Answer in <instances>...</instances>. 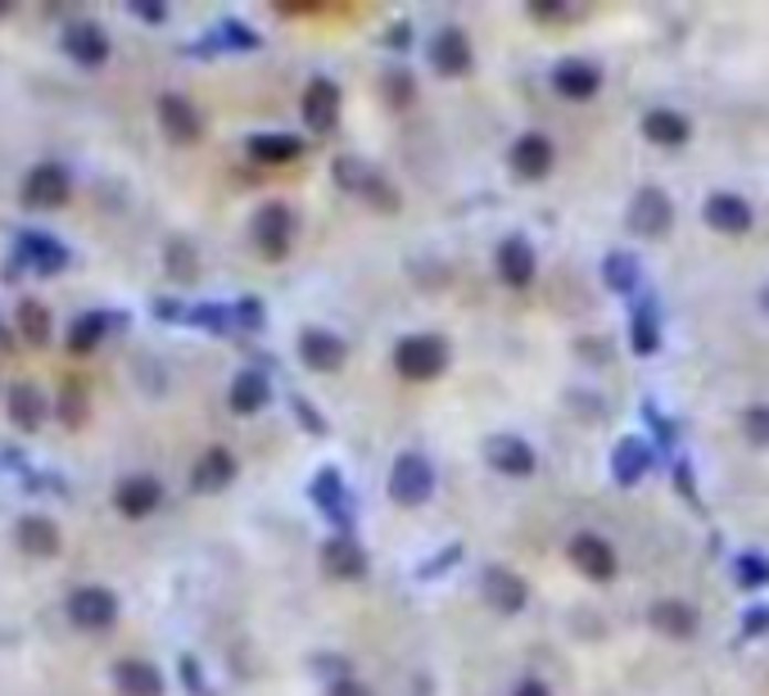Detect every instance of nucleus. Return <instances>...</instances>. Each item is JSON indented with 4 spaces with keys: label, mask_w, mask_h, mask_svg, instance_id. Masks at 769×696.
<instances>
[{
    "label": "nucleus",
    "mask_w": 769,
    "mask_h": 696,
    "mask_svg": "<svg viewBox=\"0 0 769 696\" xmlns=\"http://www.w3.org/2000/svg\"><path fill=\"white\" fill-rule=\"evenodd\" d=\"M760 308H765V317H769V285L760 289Z\"/></svg>",
    "instance_id": "51"
},
{
    "label": "nucleus",
    "mask_w": 769,
    "mask_h": 696,
    "mask_svg": "<svg viewBox=\"0 0 769 696\" xmlns=\"http://www.w3.org/2000/svg\"><path fill=\"white\" fill-rule=\"evenodd\" d=\"M611 466H615V479L620 484H639L652 466V453H647V443L643 439H620L615 443V453H611Z\"/></svg>",
    "instance_id": "29"
},
{
    "label": "nucleus",
    "mask_w": 769,
    "mask_h": 696,
    "mask_svg": "<svg viewBox=\"0 0 769 696\" xmlns=\"http://www.w3.org/2000/svg\"><path fill=\"white\" fill-rule=\"evenodd\" d=\"M734 574H738L742 588H760V583H769V561L765 557H738Z\"/></svg>",
    "instance_id": "38"
},
{
    "label": "nucleus",
    "mask_w": 769,
    "mask_h": 696,
    "mask_svg": "<svg viewBox=\"0 0 769 696\" xmlns=\"http://www.w3.org/2000/svg\"><path fill=\"white\" fill-rule=\"evenodd\" d=\"M299 149H304V140L299 136H285V131H259V136H250V155L259 164H291V159H299Z\"/></svg>",
    "instance_id": "30"
},
{
    "label": "nucleus",
    "mask_w": 769,
    "mask_h": 696,
    "mask_svg": "<svg viewBox=\"0 0 769 696\" xmlns=\"http://www.w3.org/2000/svg\"><path fill=\"white\" fill-rule=\"evenodd\" d=\"M14 254H19L23 267H32V272H41V276H55V272L69 263V249H64L55 235H41V231H19Z\"/></svg>",
    "instance_id": "7"
},
{
    "label": "nucleus",
    "mask_w": 769,
    "mask_h": 696,
    "mask_svg": "<svg viewBox=\"0 0 769 696\" xmlns=\"http://www.w3.org/2000/svg\"><path fill=\"white\" fill-rule=\"evenodd\" d=\"M412 91H417V86H412V77H408V73H384V95H390V105H399V109H403L408 99H412Z\"/></svg>",
    "instance_id": "41"
},
{
    "label": "nucleus",
    "mask_w": 769,
    "mask_h": 696,
    "mask_svg": "<svg viewBox=\"0 0 769 696\" xmlns=\"http://www.w3.org/2000/svg\"><path fill=\"white\" fill-rule=\"evenodd\" d=\"M299 358H304L313 371H340L345 358H349V344H345L340 335L322 330V326H308V330L299 335Z\"/></svg>",
    "instance_id": "10"
},
{
    "label": "nucleus",
    "mask_w": 769,
    "mask_h": 696,
    "mask_svg": "<svg viewBox=\"0 0 769 696\" xmlns=\"http://www.w3.org/2000/svg\"><path fill=\"white\" fill-rule=\"evenodd\" d=\"M235 475V457L227 453V447H209V453L196 462V471H190V488L196 493H218L227 488Z\"/></svg>",
    "instance_id": "24"
},
{
    "label": "nucleus",
    "mask_w": 769,
    "mask_h": 696,
    "mask_svg": "<svg viewBox=\"0 0 769 696\" xmlns=\"http://www.w3.org/2000/svg\"><path fill=\"white\" fill-rule=\"evenodd\" d=\"M10 416H14V425H23V430H36V425L45 421V398H41L36 384H28V380L10 384Z\"/></svg>",
    "instance_id": "31"
},
{
    "label": "nucleus",
    "mask_w": 769,
    "mask_h": 696,
    "mask_svg": "<svg viewBox=\"0 0 769 696\" xmlns=\"http://www.w3.org/2000/svg\"><path fill=\"white\" fill-rule=\"evenodd\" d=\"M602 281H607V289H615V294H630V289H639V263H634L630 254H607Z\"/></svg>",
    "instance_id": "34"
},
{
    "label": "nucleus",
    "mask_w": 769,
    "mask_h": 696,
    "mask_svg": "<svg viewBox=\"0 0 769 696\" xmlns=\"http://www.w3.org/2000/svg\"><path fill=\"white\" fill-rule=\"evenodd\" d=\"M114 687L123 696H164V674L150 661H118L114 665Z\"/></svg>",
    "instance_id": "22"
},
{
    "label": "nucleus",
    "mask_w": 769,
    "mask_h": 696,
    "mask_svg": "<svg viewBox=\"0 0 769 696\" xmlns=\"http://www.w3.org/2000/svg\"><path fill=\"white\" fill-rule=\"evenodd\" d=\"M313 503L326 512V516H340V520H349V493H345V484H340V475H335L330 466L317 475V484H313Z\"/></svg>",
    "instance_id": "32"
},
{
    "label": "nucleus",
    "mask_w": 769,
    "mask_h": 696,
    "mask_svg": "<svg viewBox=\"0 0 769 696\" xmlns=\"http://www.w3.org/2000/svg\"><path fill=\"white\" fill-rule=\"evenodd\" d=\"M326 696H371L362 683H354V678H340V683H330V692Z\"/></svg>",
    "instance_id": "46"
},
{
    "label": "nucleus",
    "mask_w": 769,
    "mask_h": 696,
    "mask_svg": "<svg viewBox=\"0 0 769 696\" xmlns=\"http://www.w3.org/2000/svg\"><path fill=\"white\" fill-rule=\"evenodd\" d=\"M535 249H530V240H520V235H512V240H503L498 244V276L512 285V289H525L535 281Z\"/></svg>",
    "instance_id": "20"
},
{
    "label": "nucleus",
    "mask_w": 769,
    "mask_h": 696,
    "mask_svg": "<svg viewBox=\"0 0 769 696\" xmlns=\"http://www.w3.org/2000/svg\"><path fill=\"white\" fill-rule=\"evenodd\" d=\"M123 321H127L123 313H82V317L69 326V348H73V354H91V348L101 344L114 326H123Z\"/></svg>",
    "instance_id": "26"
},
{
    "label": "nucleus",
    "mask_w": 769,
    "mask_h": 696,
    "mask_svg": "<svg viewBox=\"0 0 769 696\" xmlns=\"http://www.w3.org/2000/svg\"><path fill=\"white\" fill-rule=\"evenodd\" d=\"M181 678H186V687H190V696H209V683H204V674H200V665H196V656H181Z\"/></svg>",
    "instance_id": "43"
},
{
    "label": "nucleus",
    "mask_w": 769,
    "mask_h": 696,
    "mask_svg": "<svg viewBox=\"0 0 769 696\" xmlns=\"http://www.w3.org/2000/svg\"><path fill=\"white\" fill-rule=\"evenodd\" d=\"M485 453H489V466L498 475H516V479L535 475V447L525 443L520 434H494Z\"/></svg>",
    "instance_id": "14"
},
{
    "label": "nucleus",
    "mask_w": 769,
    "mask_h": 696,
    "mask_svg": "<svg viewBox=\"0 0 769 696\" xmlns=\"http://www.w3.org/2000/svg\"><path fill=\"white\" fill-rule=\"evenodd\" d=\"M322 566H326L330 579H362L367 574V552H362L349 534H335L322 547Z\"/></svg>",
    "instance_id": "19"
},
{
    "label": "nucleus",
    "mask_w": 769,
    "mask_h": 696,
    "mask_svg": "<svg viewBox=\"0 0 769 696\" xmlns=\"http://www.w3.org/2000/svg\"><path fill=\"white\" fill-rule=\"evenodd\" d=\"M335 177H340V186L345 190H358V194H367V186H371V168L367 164H358V159H340V164H335Z\"/></svg>",
    "instance_id": "37"
},
{
    "label": "nucleus",
    "mask_w": 769,
    "mask_h": 696,
    "mask_svg": "<svg viewBox=\"0 0 769 696\" xmlns=\"http://www.w3.org/2000/svg\"><path fill=\"white\" fill-rule=\"evenodd\" d=\"M186 317L196 321L200 330H213V335H218V330H231V326H235V313H231V308H222V304H200V308H190Z\"/></svg>",
    "instance_id": "36"
},
{
    "label": "nucleus",
    "mask_w": 769,
    "mask_h": 696,
    "mask_svg": "<svg viewBox=\"0 0 769 696\" xmlns=\"http://www.w3.org/2000/svg\"><path fill=\"white\" fill-rule=\"evenodd\" d=\"M23 199L32 209H60L69 199V172L60 164H36L23 181Z\"/></svg>",
    "instance_id": "11"
},
{
    "label": "nucleus",
    "mask_w": 769,
    "mask_h": 696,
    "mask_svg": "<svg viewBox=\"0 0 769 696\" xmlns=\"http://www.w3.org/2000/svg\"><path fill=\"white\" fill-rule=\"evenodd\" d=\"M159 503H164V484H159L155 475H127V479L114 488V507H118L123 516H131V520L150 516Z\"/></svg>",
    "instance_id": "13"
},
{
    "label": "nucleus",
    "mask_w": 769,
    "mask_h": 696,
    "mask_svg": "<svg viewBox=\"0 0 769 696\" xmlns=\"http://www.w3.org/2000/svg\"><path fill=\"white\" fill-rule=\"evenodd\" d=\"M742 425H747V434H751L756 443H769V408H751V412L742 416Z\"/></svg>",
    "instance_id": "44"
},
{
    "label": "nucleus",
    "mask_w": 769,
    "mask_h": 696,
    "mask_svg": "<svg viewBox=\"0 0 769 696\" xmlns=\"http://www.w3.org/2000/svg\"><path fill=\"white\" fill-rule=\"evenodd\" d=\"M295 412H299V416H304V425H308V430H313V434H322V416H317V412H313V408H308V403H304V398H295Z\"/></svg>",
    "instance_id": "47"
},
{
    "label": "nucleus",
    "mask_w": 769,
    "mask_h": 696,
    "mask_svg": "<svg viewBox=\"0 0 769 696\" xmlns=\"http://www.w3.org/2000/svg\"><path fill=\"white\" fill-rule=\"evenodd\" d=\"M267 398H272V384L263 371H240L231 380V412L240 416H254L259 408H267Z\"/></svg>",
    "instance_id": "27"
},
{
    "label": "nucleus",
    "mask_w": 769,
    "mask_h": 696,
    "mask_svg": "<svg viewBox=\"0 0 769 696\" xmlns=\"http://www.w3.org/2000/svg\"><path fill=\"white\" fill-rule=\"evenodd\" d=\"M552 159H557V149H552V140L539 136V131H525V136L512 145V172L525 177V181L548 177V172H552Z\"/></svg>",
    "instance_id": "12"
},
{
    "label": "nucleus",
    "mask_w": 769,
    "mask_h": 696,
    "mask_svg": "<svg viewBox=\"0 0 769 696\" xmlns=\"http://www.w3.org/2000/svg\"><path fill=\"white\" fill-rule=\"evenodd\" d=\"M64 50H69V55H73L82 68H101V64L109 60V36H105L101 23L77 19V23L64 28Z\"/></svg>",
    "instance_id": "9"
},
{
    "label": "nucleus",
    "mask_w": 769,
    "mask_h": 696,
    "mask_svg": "<svg viewBox=\"0 0 769 696\" xmlns=\"http://www.w3.org/2000/svg\"><path fill=\"white\" fill-rule=\"evenodd\" d=\"M670 222H675V204H670L665 190L647 186V190L634 194V204H630V226H634L639 235H665Z\"/></svg>",
    "instance_id": "8"
},
{
    "label": "nucleus",
    "mask_w": 769,
    "mask_h": 696,
    "mask_svg": "<svg viewBox=\"0 0 769 696\" xmlns=\"http://www.w3.org/2000/svg\"><path fill=\"white\" fill-rule=\"evenodd\" d=\"M222 45H240V50H254L259 45V36H254V28H245V23H222L218 32H213Z\"/></svg>",
    "instance_id": "40"
},
{
    "label": "nucleus",
    "mask_w": 769,
    "mask_h": 696,
    "mask_svg": "<svg viewBox=\"0 0 769 696\" xmlns=\"http://www.w3.org/2000/svg\"><path fill=\"white\" fill-rule=\"evenodd\" d=\"M335 118H340V86L330 77H313L308 91H304V123L313 131H330Z\"/></svg>",
    "instance_id": "15"
},
{
    "label": "nucleus",
    "mask_w": 769,
    "mask_h": 696,
    "mask_svg": "<svg viewBox=\"0 0 769 696\" xmlns=\"http://www.w3.org/2000/svg\"><path fill=\"white\" fill-rule=\"evenodd\" d=\"M430 493H435V466L417 453H403L390 471V497L399 507H421L430 503Z\"/></svg>",
    "instance_id": "2"
},
{
    "label": "nucleus",
    "mask_w": 769,
    "mask_h": 696,
    "mask_svg": "<svg viewBox=\"0 0 769 696\" xmlns=\"http://www.w3.org/2000/svg\"><path fill=\"white\" fill-rule=\"evenodd\" d=\"M702 218H706L715 231H725V235H742V231H751V204H747L742 194H729V190L710 194V199H706V209H702Z\"/></svg>",
    "instance_id": "16"
},
{
    "label": "nucleus",
    "mask_w": 769,
    "mask_h": 696,
    "mask_svg": "<svg viewBox=\"0 0 769 696\" xmlns=\"http://www.w3.org/2000/svg\"><path fill=\"white\" fill-rule=\"evenodd\" d=\"M159 123H164V131L177 140V145H190V140H200V131H204V123H200V109L190 105L186 95H164L159 99Z\"/></svg>",
    "instance_id": "17"
},
{
    "label": "nucleus",
    "mask_w": 769,
    "mask_h": 696,
    "mask_svg": "<svg viewBox=\"0 0 769 696\" xmlns=\"http://www.w3.org/2000/svg\"><path fill=\"white\" fill-rule=\"evenodd\" d=\"M19 330H23L28 344L51 339V313H45V304H36V298H19Z\"/></svg>",
    "instance_id": "33"
},
{
    "label": "nucleus",
    "mask_w": 769,
    "mask_h": 696,
    "mask_svg": "<svg viewBox=\"0 0 769 696\" xmlns=\"http://www.w3.org/2000/svg\"><path fill=\"white\" fill-rule=\"evenodd\" d=\"M430 60H435V68L444 77H462L471 68V41H466V32L462 28H444L435 36V45H430Z\"/></svg>",
    "instance_id": "21"
},
{
    "label": "nucleus",
    "mask_w": 769,
    "mask_h": 696,
    "mask_svg": "<svg viewBox=\"0 0 769 696\" xmlns=\"http://www.w3.org/2000/svg\"><path fill=\"white\" fill-rule=\"evenodd\" d=\"M131 10H136V14H140V19H155V23H159V19H164V14H168V10H164V6H146V0H136V6H131Z\"/></svg>",
    "instance_id": "50"
},
{
    "label": "nucleus",
    "mask_w": 769,
    "mask_h": 696,
    "mask_svg": "<svg viewBox=\"0 0 769 696\" xmlns=\"http://www.w3.org/2000/svg\"><path fill=\"white\" fill-rule=\"evenodd\" d=\"M512 696H552V692H548V683H539V678H525Z\"/></svg>",
    "instance_id": "48"
},
{
    "label": "nucleus",
    "mask_w": 769,
    "mask_h": 696,
    "mask_svg": "<svg viewBox=\"0 0 769 696\" xmlns=\"http://www.w3.org/2000/svg\"><path fill=\"white\" fill-rule=\"evenodd\" d=\"M231 313H235V326H245V330H259L263 326V304H259V298H240Z\"/></svg>",
    "instance_id": "42"
},
{
    "label": "nucleus",
    "mask_w": 769,
    "mask_h": 696,
    "mask_svg": "<svg viewBox=\"0 0 769 696\" xmlns=\"http://www.w3.org/2000/svg\"><path fill=\"white\" fill-rule=\"evenodd\" d=\"M0 344H6V335H0Z\"/></svg>",
    "instance_id": "52"
},
{
    "label": "nucleus",
    "mask_w": 769,
    "mask_h": 696,
    "mask_svg": "<svg viewBox=\"0 0 769 696\" xmlns=\"http://www.w3.org/2000/svg\"><path fill=\"white\" fill-rule=\"evenodd\" d=\"M570 561L584 570V579L593 583H611L615 579V547L602 538V534H575L570 538Z\"/></svg>",
    "instance_id": "5"
},
{
    "label": "nucleus",
    "mask_w": 769,
    "mask_h": 696,
    "mask_svg": "<svg viewBox=\"0 0 769 696\" xmlns=\"http://www.w3.org/2000/svg\"><path fill=\"white\" fill-rule=\"evenodd\" d=\"M647 620H652V629L665 633V637H693V633H697V611H693L688 602H680V597H665V602H656V607L647 611Z\"/></svg>",
    "instance_id": "23"
},
{
    "label": "nucleus",
    "mask_w": 769,
    "mask_h": 696,
    "mask_svg": "<svg viewBox=\"0 0 769 696\" xmlns=\"http://www.w3.org/2000/svg\"><path fill=\"white\" fill-rule=\"evenodd\" d=\"M155 313L164 321H172V317H181V304H177V298H155Z\"/></svg>",
    "instance_id": "49"
},
{
    "label": "nucleus",
    "mask_w": 769,
    "mask_h": 696,
    "mask_svg": "<svg viewBox=\"0 0 769 696\" xmlns=\"http://www.w3.org/2000/svg\"><path fill=\"white\" fill-rule=\"evenodd\" d=\"M69 620L77 629H86V633H101V629H109L118 620V597L109 588H95V583L91 588H77L69 597Z\"/></svg>",
    "instance_id": "3"
},
{
    "label": "nucleus",
    "mask_w": 769,
    "mask_h": 696,
    "mask_svg": "<svg viewBox=\"0 0 769 696\" xmlns=\"http://www.w3.org/2000/svg\"><path fill=\"white\" fill-rule=\"evenodd\" d=\"M164 267L172 281H196V249H190V240H168Z\"/></svg>",
    "instance_id": "35"
},
{
    "label": "nucleus",
    "mask_w": 769,
    "mask_h": 696,
    "mask_svg": "<svg viewBox=\"0 0 769 696\" xmlns=\"http://www.w3.org/2000/svg\"><path fill=\"white\" fill-rule=\"evenodd\" d=\"M394 367L403 380H435L449 367V344L440 335H403L394 344Z\"/></svg>",
    "instance_id": "1"
},
{
    "label": "nucleus",
    "mask_w": 769,
    "mask_h": 696,
    "mask_svg": "<svg viewBox=\"0 0 769 696\" xmlns=\"http://www.w3.org/2000/svg\"><path fill=\"white\" fill-rule=\"evenodd\" d=\"M656 344H661V330H656L652 313H639L634 317V354H656Z\"/></svg>",
    "instance_id": "39"
},
{
    "label": "nucleus",
    "mask_w": 769,
    "mask_h": 696,
    "mask_svg": "<svg viewBox=\"0 0 769 696\" xmlns=\"http://www.w3.org/2000/svg\"><path fill=\"white\" fill-rule=\"evenodd\" d=\"M480 592H485V602L498 611V615H520L525 602H530V588L516 570H503V566H489L485 579H480Z\"/></svg>",
    "instance_id": "6"
},
{
    "label": "nucleus",
    "mask_w": 769,
    "mask_h": 696,
    "mask_svg": "<svg viewBox=\"0 0 769 696\" xmlns=\"http://www.w3.org/2000/svg\"><path fill=\"white\" fill-rule=\"evenodd\" d=\"M14 538H19L23 552H32V557H55L60 552V525L45 520V516H23L14 525Z\"/></svg>",
    "instance_id": "25"
},
{
    "label": "nucleus",
    "mask_w": 769,
    "mask_h": 696,
    "mask_svg": "<svg viewBox=\"0 0 769 696\" xmlns=\"http://www.w3.org/2000/svg\"><path fill=\"white\" fill-rule=\"evenodd\" d=\"M688 118L684 114H675V109H652L647 118H643V136L652 140V145H665V149H680L684 140H688Z\"/></svg>",
    "instance_id": "28"
},
{
    "label": "nucleus",
    "mask_w": 769,
    "mask_h": 696,
    "mask_svg": "<svg viewBox=\"0 0 769 696\" xmlns=\"http://www.w3.org/2000/svg\"><path fill=\"white\" fill-rule=\"evenodd\" d=\"M291 240H295V213L285 204H263L254 218V244L267 259H285L291 254Z\"/></svg>",
    "instance_id": "4"
},
{
    "label": "nucleus",
    "mask_w": 769,
    "mask_h": 696,
    "mask_svg": "<svg viewBox=\"0 0 769 696\" xmlns=\"http://www.w3.org/2000/svg\"><path fill=\"white\" fill-rule=\"evenodd\" d=\"M598 86H602V73L589 60H561L552 68V91L561 99H589V95H598Z\"/></svg>",
    "instance_id": "18"
},
{
    "label": "nucleus",
    "mask_w": 769,
    "mask_h": 696,
    "mask_svg": "<svg viewBox=\"0 0 769 696\" xmlns=\"http://www.w3.org/2000/svg\"><path fill=\"white\" fill-rule=\"evenodd\" d=\"M742 633H747V637L769 633V607H751V611H747V620H742Z\"/></svg>",
    "instance_id": "45"
}]
</instances>
